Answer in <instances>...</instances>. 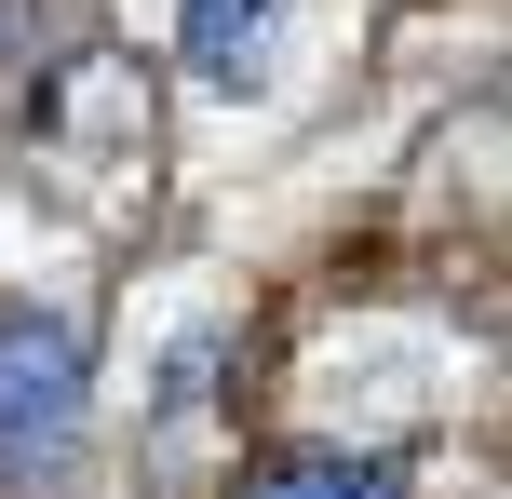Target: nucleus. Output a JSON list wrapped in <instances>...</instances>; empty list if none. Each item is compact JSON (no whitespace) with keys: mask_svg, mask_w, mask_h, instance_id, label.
Returning a JSON list of instances; mask_svg holds the SVG:
<instances>
[{"mask_svg":"<svg viewBox=\"0 0 512 499\" xmlns=\"http://www.w3.org/2000/svg\"><path fill=\"white\" fill-rule=\"evenodd\" d=\"M176 68L203 81L216 108L270 95V68H283V0H176Z\"/></svg>","mask_w":512,"mask_h":499,"instance_id":"obj_2","label":"nucleus"},{"mask_svg":"<svg viewBox=\"0 0 512 499\" xmlns=\"http://www.w3.org/2000/svg\"><path fill=\"white\" fill-rule=\"evenodd\" d=\"M81 432H95V351H81V324L54 297L0 311V486L68 473Z\"/></svg>","mask_w":512,"mask_h":499,"instance_id":"obj_1","label":"nucleus"},{"mask_svg":"<svg viewBox=\"0 0 512 499\" xmlns=\"http://www.w3.org/2000/svg\"><path fill=\"white\" fill-rule=\"evenodd\" d=\"M243 499H405V473L364 459V446H297V459H270Z\"/></svg>","mask_w":512,"mask_h":499,"instance_id":"obj_3","label":"nucleus"}]
</instances>
